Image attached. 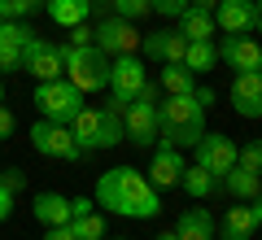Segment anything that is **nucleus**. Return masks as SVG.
I'll use <instances>...</instances> for the list:
<instances>
[{
	"label": "nucleus",
	"mask_w": 262,
	"mask_h": 240,
	"mask_svg": "<svg viewBox=\"0 0 262 240\" xmlns=\"http://www.w3.org/2000/svg\"><path fill=\"white\" fill-rule=\"evenodd\" d=\"M92 201L101 210L118 214V219H158L162 214V197L149 184V175H140L136 166H114L96 179Z\"/></svg>",
	"instance_id": "obj_1"
},
{
	"label": "nucleus",
	"mask_w": 262,
	"mask_h": 240,
	"mask_svg": "<svg viewBox=\"0 0 262 240\" xmlns=\"http://www.w3.org/2000/svg\"><path fill=\"white\" fill-rule=\"evenodd\" d=\"M201 136H206V110L196 105L192 92L166 96V101L158 105V144L192 148Z\"/></svg>",
	"instance_id": "obj_2"
},
{
	"label": "nucleus",
	"mask_w": 262,
	"mask_h": 240,
	"mask_svg": "<svg viewBox=\"0 0 262 240\" xmlns=\"http://www.w3.org/2000/svg\"><path fill=\"white\" fill-rule=\"evenodd\" d=\"M61 66H66V79H70L83 96L110 88V57H105L96 44H83V48L66 44L61 48Z\"/></svg>",
	"instance_id": "obj_3"
},
{
	"label": "nucleus",
	"mask_w": 262,
	"mask_h": 240,
	"mask_svg": "<svg viewBox=\"0 0 262 240\" xmlns=\"http://www.w3.org/2000/svg\"><path fill=\"white\" fill-rule=\"evenodd\" d=\"M158 105H162V88L149 79V83L136 92V101L122 110V131H127V144H136V148L158 144Z\"/></svg>",
	"instance_id": "obj_4"
},
{
	"label": "nucleus",
	"mask_w": 262,
	"mask_h": 240,
	"mask_svg": "<svg viewBox=\"0 0 262 240\" xmlns=\"http://www.w3.org/2000/svg\"><path fill=\"white\" fill-rule=\"evenodd\" d=\"M149 83V66H144L140 53H122V57H110V105L114 110H127L136 101V92Z\"/></svg>",
	"instance_id": "obj_5"
},
{
	"label": "nucleus",
	"mask_w": 262,
	"mask_h": 240,
	"mask_svg": "<svg viewBox=\"0 0 262 240\" xmlns=\"http://www.w3.org/2000/svg\"><path fill=\"white\" fill-rule=\"evenodd\" d=\"M35 110H39V118L70 127V118L83 110V92L70 79H44V83H35Z\"/></svg>",
	"instance_id": "obj_6"
},
{
	"label": "nucleus",
	"mask_w": 262,
	"mask_h": 240,
	"mask_svg": "<svg viewBox=\"0 0 262 240\" xmlns=\"http://www.w3.org/2000/svg\"><path fill=\"white\" fill-rule=\"evenodd\" d=\"M31 148H35L39 157H53V162H79V157H83V148L75 144L70 127H66V122H48V118H39L35 127H31Z\"/></svg>",
	"instance_id": "obj_7"
},
{
	"label": "nucleus",
	"mask_w": 262,
	"mask_h": 240,
	"mask_svg": "<svg viewBox=\"0 0 262 240\" xmlns=\"http://www.w3.org/2000/svg\"><path fill=\"white\" fill-rule=\"evenodd\" d=\"M236 148H241V144H236L232 136H223V131H206V136L192 144V162H196V166H206L210 175L223 179L227 170L236 166Z\"/></svg>",
	"instance_id": "obj_8"
},
{
	"label": "nucleus",
	"mask_w": 262,
	"mask_h": 240,
	"mask_svg": "<svg viewBox=\"0 0 262 240\" xmlns=\"http://www.w3.org/2000/svg\"><path fill=\"white\" fill-rule=\"evenodd\" d=\"M92 44L105 57H122V53H140V31L127 18H105L92 27Z\"/></svg>",
	"instance_id": "obj_9"
},
{
	"label": "nucleus",
	"mask_w": 262,
	"mask_h": 240,
	"mask_svg": "<svg viewBox=\"0 0 262 240\" xmlns=\"http://www.w3.org/2000/svg\"><path fill=\"white\" fill-rule=\"evenodd\" d=\"M22 70L35 74V83H44V79H66V66H61V44H53V39L35 35L27 44V53H22Z\"/></svg>",
	"instance_id": "obj_10"
},
{
	"label": "nucleus",
	"mask_w": 262,
	"mask_h": 240,
	"mask_svg": "<svg viewBox=\"0 0 262 240\" xmlns=\"http://www.w3.org/2000/svg\"><path fill=\"white\" fill-rule=\"evenodd\" d=\"M227 101H232V110L241 114V118H249V122L262 118V74L258 70H236Z\"/></svg>",
	"instance_id": "obj_11"
},
{
	"label": "nucleus",
	"mask_w": 262,
	"mask_h": 240,
	"mask_svg": "<svg viewBox=\"0 0 262 240\" xmlns=\"http://www.w3.org/2000/svg\"><path fill=\"white\" fill-rule=\"evenodd\" d=\"M35 39V31L27 27V22H9L0 18V74L5 70H22V53H27V44Z\"/></svg>",
	"instance_id": "obj_12"
},
{
	"label": "nucleus",
	"mask_w": 262,
	"mask_h": 240,
	"mask_svg": "<svg viewBox=\"0 0 262 240\" xmlns=\"http://www.w3.org/2000/svg\"><path fill=\"white\" fill-rule=\"evenodd\" d=\"M184 48H188V39L179 35V31H170V27H153L149 35H140V57H149V61H184Z\"/></svg>",
	"instance_id": "obj_13"
},
{
	"label": "nucleus",
	"mask_w": 262,
	"mask_h": 240,
	"mask_svg": "<svg viewBox=\"0 0 262 240\" xmlns=\"http://www.w3.org/2000/svg\"><path fill=\"white\" fill-rule=\"evenodd\" d=\"M184 148H170V144H158V153H153L149 162V184L158 188H179V179H184Z\"/></svg>",
	"instance_id": "obj_14"
},
{
	"label": "nucleus",
	"mask_w": 262,
	"mask_h": 240,
	"mask_svg": "<svg viewBox=\"0 0 262 240\" xmlns=\"http://www.w3.org/2000/svg\"><path fill=\"white\" fill-rule=\"evenodd\" d=\"M219 61L232 66V70H258L262 44L253 35H223V39H219Z\"/></svg>",
	"instance_id": "obj_15"
},
{
	"label": "nucleus",
	"mask_w": 262,
	"mask_h": 240,
	"mask_svg": "<svg viewBox=\"0 0 262 240\" xmlns=\"http://www.w3.org/2000/svg\"><path fill=\"white\" fill-rule=\"evenodd\" d=\"M214 27L223 35H253V0H219Z\"/></svg>",
	"instance_id": "obj_16"
},
{
	"label": "nucleus",
	"mask_w": 262,
	"mask_h": 240,
	"mask_svg": "<svg viewBox=\"0 0 262 240\" xmlns=\"http://www.w3.org/2000/svg\"><path fill=\"white\" fill-rule=\"evenodd\" d=\"M31 214H35L39 227H61V223L75 219V210H70V197H61V192H35Z\"/></svg>",
	"instance_id": "obj_17"
},
{
	"label": "nucleus",
	"mask_w": 262,
	"mask_h": 240,
	"mask_svg": "<svg viewBox=\"0 0 262 240\" xmlns=\"http://www.w3.org/2000/svg\"><path fill=\"white\" fill-rule=\"evenodd\" d=\"M253 231H258V219H253L249 201H236L232 210H223V223H219L214 236L219 240H253Z\"/></svg>",
	"instance_id": "obj_18"
},
{
	"label": "nucleus",
	"mask_w": 262,
	"mask_h": 240,
	"mask_svg": "<svg viewBox=\"0 0 262 240\" xmlns=\"http://www.w3.org/2000/svg\"><path fill=\"white\" fill-rule=\"evenodd\" d=\"M70 136L83 153H96L101 148V105H83V110L70 118Z\"/></svg>",
	"instance_id": "obj_19"
},
{
	"label": "nucleus",
	"mask_w": 262,
	"mask_h": 240,
	"mask_svg": "<svg viewBox=\"0 0 262 240\" xmlns=\"http://www.w3.org/2000/svg\"><path fill=\"white\" fill-rule=\"evenodd\" d=\"M214 231H219V223H214V214L210 210H184L179 214V223H175V236L179 240H214Z\"/></svg>",
	"instance_id": "obj_20"
},
{
	"label": "nucleus",
	"mask_w": 262,
	"mask_h": 240,
	"mask_svg": "<svg viewBox=\"0 0 262 240\" xmlns=\"http://www.w3.org/2000/svg\"><path fill=\"white\" fill-rule=\"evenodd\" d=\"M219 188H223L232 201H253V197L262 192V175H253V170H245V166H232L219 179Z\"/></svg>",
	"instance_id": "obj_21"
},
{
	"label": "nucleus",
	"mask_w": 262,
	"mask_h": 240,
	"mask_svg": "<svg viewBox=\"0 0 262 240\" xmlns=\"http://www.w3.org/2000/svg\"><path fill=\"white\" fill-rule=\"evenodd\" d=\"M44 13L57 22V27H79V22L92 18V0H44Z\"/></svg>",
	"instance_id": "obj_22"
},
{
	"label": "nucleus",
	"mask_w": 262,
	"mask_h": 240,
	"mask_svg": "<svg viewBox=\"0 0 262 240\" xmlns=\"http://www.w3.org/2000/svg\"><path fill=\"white\" fill-rule=\"evenodd\" d=\"M179 188H184L192 201H210V197L219 192V175H210L206 166L188 162V166H184V179H179Z\"/></svg>",
	"instance_id": "obj_23"
},
{
	"label": "nucleus",
	"mask_w": 262,
	"mask_h": 240,
	"mask_svg": "<svg viewBox=\"0 0 262 240\" xmlns=\"http://www.w3.org/2000/svg\"><path fill=\"white\" fill-rule=\"evenodd\" d=\"M179 35L192 44V39H214L219 35V27H214V13H201V9H184L179 13Z\"/></svg>",
	"instance_id": "obj_24"
},
{
	"label": "nucleus",
	"mask_w": 262,
	"mask_h": 240,
	"mask_svg": "<svg viewBox=\"0 0 262 240\" xmlns=\"http://www.w3.org/2000/svg\"><path fill=\"white\" fill-rule=\"evenodd\" d=\"M158 88L166 96H179V92H196V74L188 70L184 61H166L162 66V74H158Z\"/></svg>",
	"instance_id": "obj_25"
},
{
	"label": "nucleus",
	"mask_w": 262,
	"mask_h": 240,
	"mask_svg": "<svg viewBox=\"0 0 262 240\" xmlns=\"http://www.w3.org/2000/svg\"><path fill=\"white\" fill-rule=\"evenodd\" d=\"M184 66L192 74L214 70V66H219V44H214V39H192V44L184 48Z\"/></svg>",
	"instance_id": "obj_26"
},
{
	"label": "nucleus",
	"mask_w": 262,
	"mask_h": 240,
	"mask_svg": "<svg viewBox=\"0 0 262 240\" xmlns=\"http://www.w3.org/2000/svg\"><path fill=\"white\" fill-rule=\"evenodd\" d=\"M127 140V131H122V114L114 110V105H101V148H114Z\"/></svg>",
	"instance_id": "obj_27"
},
{
	"label": "nucleus",
	"mask_w": 262,
	"mask_h": 240,
	"mask_svg": "<svg viewBox=\"0 0 262 240\" xmlns=\"http://www.w3.org/2000/svg\"><path fill=\"white\" fill-rule=\"evenodd\" d=\"M70 231H75V240H105V219L96 210L75 214V219H70Z\"/></svg>",
	"instance_id": "obj_28"
},
{
	"label": "nucleus",
	"mask_w": 262,
	"mask_h": 240,
	"mask_svg": "<svg viewBox=\"0 0 262 240\" xmlns=\"http://www.w3.org/2000/svg\"><path fill=\"white\" fill-rule=\"evenodd\" d=\"M44 9V0H0V13L9 22H27L31 13H39Z\"/></svg>",
	"instance_id": "obj_29"
},
{
	"label": "nucleus",
	"mask_w": 262,
	"mask_h": 240,
	"mask_svg": "<svg viewBox=\"0 0 262 240\" xmlns=\"http://www.w3.org/2000/svg\"><path fill=\"white\" fill-rule=\"evenodd\" d=\"M153 13V0H114V18H127V22H140Z\"/></svg>",
	"instance_id": "obj_30"
},
{
	"label": "nucleus",
	"mask_w": 262,
	"mask_h": 240,
	"mask_svg": "<svg viewBox=\"0 0 262 240\" xmlns=\"http://www.w3.org/2000/svg\"><path fill=\"white\" fill-rule=\"evenodd\" d=\"M236 166L253 170V175H262V140H249V144L236 148Z\"/></svg>",
	"instance_id": "obj_31"
},
{
	"label": "nucleus",
	"mask_w": 262,
	"mask_h": 240,
	"mask_svg": "<svg viewBox=\"0 0 262 240\" xmlns=\"http://www.w3.org/2000/svg\"><path fill=\"white\" fill-rule=\"evenodd\" d=\"M188 5H192V0H153V13H158V18H179Z\"/></svg>",
	"instance_id": "obj_32"
},
{
	"label": "nucleus",
	"mask_w": 262,
	"mask_h": 240,
	"mask_svg": "<svg viewBox=\"0 0 262 240\" xmlns=\"http://www.w3.org/2000/svg\"><path fill=\"white\" fill-rule=\"evenodd\" d=\"M0 184L9 188V192H22V188H27V170H22V166H9V170H0Z\"/></svg>",
	"instance_id": "obj_33"
},
{
	"label": "nucleus",
	"mask_w": 262,
	"mask_h": 240,
	"mask_svg": "<svg viewBox=\"0 0 262 240\" xmlns=\"http://www.w3.org/2000/svg\"><path fill=\"white\" fill-rule=\"evenodd\" d=\"M70 44H75V48L92 44V27H88V22H79V27H70Z\"/></svg>",
	"instance_id": "obj_34"
},
{
	"label": "nucleus",
	"mask_w": 262,
	"mask_h": 240,
	"mask_svg": "<svg viewBox=\"0 0 262 240\" xmlns=\"http://www.w3.org/2000/svg\"><path fill=\"white\" fill-rule=\"evenodd\" d=\"M13 127H18V122H13V110H9V105H0V140H9Z\"/></svg>",
	"instance_id": "obj_35"
},
{
	"label": "nucleus",
	"mask_w": 262,
	"mask_h": 240,
	"mask_svg": "<svg viewBox=\"0 0 262 240\" xmlns=\"http://www.w3.org/2000/svg\"><path fill=\"white\" fill-rule=\"evenodd\" d=\"M44 240H75V231H70V223H61V227H44Z\"/></svg>",
	"instance_id": "obj_36"
},
{
	"label": "nucleus",
	"mask_w": 262,
	"mask_h": 240,
	"mask_svg": "<svg viewBox=\"0 0 262 240\" xmlns=\"http://www.w3.org/2000/svg\"><path fill=\"white\" fill-rule=\"evenodd\" d=\"M9 214H13V192H9L5 184H0V223L9 219Z\"/></svg>",
	"instance_id": "obj_37"
},
{
	"label": "nucleus",
	"mask_w": 262,
	"mask_h": 240,
	"mask_svg": "<svg viewBox=\"0 0 262 240\" xmlns=\"http://www.w3.org/2000/svg\"><path fill=\"white\" fill-rule=\"evenodd\" d=\"M92 13H96V18H114V0H92Z\"/></svg>",
	"instance_id": "obj_38"
},
{
	"label": "nucleus",
	"mask_w": 262,
	"mask_h": 240,
	"mask_svg": "<svg viewBox=\"0 0 262 240\" xmlns=\"http://www.w3.org/2000/svg\"><path fill=\"white\" fill-rule=\"evenodd\" d=\"M188 9H201V13H214V9H219V0H192V5H188Z\"/></svg>",
	"instance_id": "obj_39"
},
{
	"label": "nucleus",
	"mask_w": 262,
	"mask_h": 240,
	"mask_svg": "<svg viewBox=\"0 0 262 240\" xmlns=\"http://www.w3.org/2000/svg\"><path fill=\"white\" fill-rule=\"evenodd\" d=\"M249 210H253V219H258V227H262V192H258V197L249 201Z\"/></svg>",
	"instance_id": "obj_40"
},
{
	"label": "nucleus",
	"mask_w": 262,
	"mask_h": 240,
	"mask_svg": "<svg viewBox=\"0 0 262 240\" xmlns=\"http://www.w3.org/2000/svg\"><path fill=\"white\" fill-rule=\"evenodd\" d=\"M253 31H262V0H253Z\"/></svg>",
	"instance_id": "obj_41"
},
{
	"label": "nucleus",
	"mask_w": 262,
	"mask_h": 240,
	"mask_svg": "<svg viewBox=\"0 0 262 240\" xmlns=\"http://www.w3.org/2000/svg\"><path fill=\"white\" fill-rule=\"evenodd\" d=\"M158 240H179V236H175V231H162V236H158Z\"/></svg>",
	"instance_id": "obj_42"
},
{
	"label": "nucleus",
	"mask_w": 262,
	"mask_h": 240,
	"mask_svg": "<svg viewBox=\"0 0 262 240\" xmlns=\"http://www.w3.org/2000/svg\"><path fill=\"white\" fill-rule=\"evenodd\" d=\"M0 101H5V74H0Z\"/></svg>",
	"instance_id": "obj_43"
},
{
	"label": "nucleus",
	"mask_w": 262,
	"mask_h": 240,
	"mask_svg": "<svg viewBox=\"0 0 262 240\" xmlns=\"http://www.w3.org/2000/svg\"><path fill=\"white\" fill-rule=\"evenodd\" d=\"M258 74H262V61H258Z\"/></svg>",
	"instance_id": "obj_44"
},
{
	"label": "nucleus",
	"mask_w": 262,
	"mask_h": 240,
	"mask_svg": "<svg viewBox=\"0 0 262 240\" xmlns=\"http://www.w3.org/2000/svg\"><path fill=\"white\" fill-rule=\"evenodd\" d=\"M0 18H5V13H0Z\"/></svg>",
	"instance_id": "obj_45"
},
{
	"label": "nucleus",
	"mask_w": 262,
	"mask_h": 240,
	"mask_svg": "<svg viewBox=\"0 0 262 240\" xmlns=\"http://www.w3.org/2000/svg\"><path fill=\"white\" fill-rule=\"evenodd\" d=\"M0 170H5V166H0Z\"/></svg>",
	"instance_id": "obj_46"
},
{
	"label": "nucleus",
	"mask_w": 262,
	"mask_h": 240,
	"mask_svg": "<svg viewBox=\"0 0 262 240\" xmlns=\"http://www.w3.org/2000/svg\"><path fill=\"white\" fill-rule=\"evenodd\" d=\"M118 240H122V236H118Z\"/></svg>",
	"instance_id": "obj_47"
}]
</instances>
